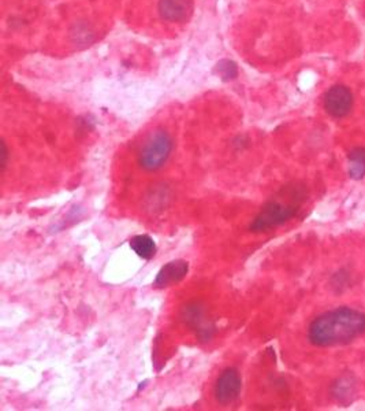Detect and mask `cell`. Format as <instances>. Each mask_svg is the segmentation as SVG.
<instances>
[{"label":"cell","instance_id":"6da1fadb","mask_svg":"<svg viewBox=\"0 0 365 411\" xmlns=\"http://www.w3.org/2000/svg\"><path fill=\"white\" fill-rule=\"evenodd\" d=\"M365 333V314L350 307L329 310L310 322L308 338L317 347L349 344Z\"/></svg>","mask_w":365,"mask_h":411},{"label":"cell","instance_id":"52a82bcc","mask_svg":"<svg viewBox=\"0 0 365 411\" xmlns=\"http://www.w3.org/2000/svg\"><path fill=\"white\" fill-rule=\"evenodd\" d=\"M159 14L168 22H183L192 13L190 0H159Z\"/></svg>","mask_w":365,"mask_h":411},{"label":"cell","instance_id":"277c9868","mask_svg":"<svg viewBox=\"0 0 365 411\" xmlns=\"http://www.w3.org/2000/svg\"><path fill=\"white\" fill-rule=\"evenodd\" d=\"M241 387H242V383H241V377L237 369L229 368L223 370L218 377L215 388H214L217 402L223 406L231 405L234 400H237L241 393Z\"/></svg>","mask_w":365,"mask_h":411},{"label":"cell","instance_id":"3957f363","mask_svg":"<svg viewBox=\"0 0 365 411\" xmlns=\"http://www.w3.org/2000/svg\"><path fill=\"white\" fill-rule=\"evenodd\" d=\"M173 139L168 132H152L138 151V165L146 171H156L165 166L173 151Z\"/></svg>","mask_w":365,"mask_h":411},{"label":"cell","instance_id":"30bf717a","mask_svg":"<svg viewBox=\"0 0 365 411\" xmlns=\"http://www.w3.org/2000/svg\"><path fill=\"white\" fill-rule=\"evenodd\" d=\"M185 318H186V322H187L193 329L199 331V336L202 337V335H205V336L209 338V336H211L209 332H211L212 329H209V328L207 329V328L204 326V324L207 322V319L204 317L202 310H201L197 304L187 307Z\"/></svg>","mask_w":365,"mask_h":411},{"label":"cell","instance_id":"9c48e42d","mask_svg":"<svg viewBox=\"0 0 365 411\" xmlns=\"http://www.w3.org/2000/svg\"><path fill=\"white\" fill-rule=\"evenodd\" d=\"M349 174L354 180H361L365 176V147H356L349 152Z\"/></svg>","mask_w":365,"mask_h":411},{"label":"cell","instance_id":"7c38bea8","mask_svg":"<svg viewBox=\"0 0 365 411\" xmlns=\"http://www.w3.org/2000/svg\"><path fill=\"white\" fill-rule=\"evenodd\" d=\"M1 156H3V161H1V171H4V169L7 166V149H6V144L3 143L1 144Z\"/></svg>","mask_w":365,"mask_h":411},{"label":"cell","instance_id":"5b68a950","mask_svg":"<svg viewBox=\"0 0 365 411\" xmlns=\"http://www.w3.org/2000/svg\"><path fill=\"white\" fill-rule=\"evenodd\" d=\"M325 110L334 118H344L353 109V94L345 85H334L325 95Z\"/></svg>","mask_w":365,"mask_h":411},{"label":"cell","instance_id":"8992f818","mask_svg":"<svg viewBox=\"0 0 365 411\" xmlns=\"http://www.w3.org/2000/svg\"><path fill=\"white\" fill-rule=\"evenodd\" d=\"M187 272H189L187 262L182 261V260L168 262L159 270L156 279L153 281V287L156 288L173 287L181 282L187 276Z\"/></svg>","mask_w":365,"mask_h":411},{"label":"cell","instance_id":"7a4b0ae2","mask_svg":"<svg viewBox=\"0 0 365 411\" xmlns=\"http://www.w3.org/2000/svg\"><path fill=\"white\" fill-rule=\"evenodd\" d=\"M307 198L305 188L300 184H289L271 198L251 225L252 232H267L273 228L288 223L295 217Z\"/></svg>","mask_w":365,"mask_h":411},{"label":"cell","instance_id":"8fae6325","mask_svg":"<svg viewBox=\"0 0 365 411\" xmlns=\"http://www.w3.org/2000/svg\"><path fill=\"white\" fill-rule=\"evenodd\" d=\"M218 69H219V73L223 78L226 80H230V78H234L237 75V66L230 62V60H223L220 62L218 65Z\"/></svg>","mask_w":365,"mask_h":411},{"label":"cell","instance_id":"ba28073f","mask_svg":"<svg viewBox=\"0 0 365 411\" xmlns=\"http://www.w3.org/2000/svg\"><path fill=\"white\" fill-rule=\"evenodd\" d=\"M130 248L136 252L137 257H140L146 261L152 260L156 254V250H158L155 240L148 235H137V236L131 237L130 239Z\"/></svg>","mask_w":365,"mask_h":411}]
</instances>
